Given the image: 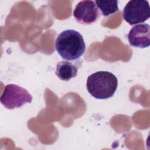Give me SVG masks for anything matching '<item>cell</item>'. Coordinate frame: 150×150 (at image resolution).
I'll return each mask as SVG.
<instances>
[{"instance_id":"6da1fadb","label":"cell","mask_w":150,"mask_h":150,"mask_svg":"<svg viewBox=\"0 0 150 150\" xmlns=\"http://www.w3.org/2000/svg\"><path fill=\"white\" fill-rule=\"evenodd\" d=\"M54 46L58 54L66 60H77L86 50L82 35L73 29H67L59 33L56 39Z\"/></svg>"},{"instance_id":"7a4b0ae2","label":"cell","mask_w":150,"mask_h":150,"mask_svg":"<svg viewBox=\"0 0 150 150\" xmlns=\"http://www.w3.org/2000/svg\"><path fill=\"white\" fill-rule=\"evenodd\" d=\"M118 86L115 76L107 71H98L90 75L87 79L86 88L93 97L104 100L112 97Z\"/></svg>"},{"instance_id":"3957f363","label":"cell","mask_w":150,"mask_h":150,"mask_svg":"<svg viewBox=\"0 0 150 150\" xmlns=\"http://www.w3.org/2000/svg\"><path fill=\"white\" fill-rule=\"evenodd\" d=\"M32 97L23 87L14 84H7L1 97V104L7 109L13 110L32 102Z\"/></svg>"},{"instance_id":"277c9868","label":"cell","mask_w":150,"mask_h":150,"mask_svg":"<svg viewBox=\"0 0 150 150\" xmlns=\"http://www.w3.org/2000/svg\"><path fill=\"white\" fill-rule=\"evenodd\" d=\"M149 17L150 7L147 1H129L123 9V18L131 25L142 23Z\"/></svg>"},{"instance_id":"5b68a950","label":"cell","mask_w":150,"mask_h":150,"mask_svg":"<svg viewBox=\"0 0 150 150\" xmlns=\"http://www.w3.org/2000/svg\"><path fill=\"white\" fill-rule=\"evenodd\" d=\"M73 16L76 20L83 25L96 22L100 16V12L93 1H81L76 6Z\"/></svg>"},{"instance_id":"8992f818","label":"cell","mask_w":150,"mask_h":150,"mask_svg":"<svg viewBox=\"0 0 150 150\" xmlns=\"http://www.w3.org/2000/svg\"><path fill=\"white\" fill-rule=\"evenodd\" d=\"M131 46L138 48H146L150 45V26L141 23L133 26L128 35Z\"/></svg>"},{"instance_id":"52a82bcc","label":"cell","mask_w":150,"mask_h":150,"mask_svg":"<svg viewBox=\"0 0 150 150\" xmlns=\"http://www.w3.org/2000/svg\"><path fill=\"white\" fill-rule=\"evenodd\" d=\"M79 67V64L69 61H61L57 64L55 73L60 80L69 81L77 75Z\"/></svg>"},{"instance_id":"ba28073f","label":"cell","mask_w":150,"mask_h":150,"mask_svg":"<svg viewBox=\"0 0 150 150\" xmlns=\"http://www.w3.org/2000/svg\"><path fill=\"white\" fill-rule=\"evenodd\" d=\"M94 2L104 16H108L118 11V1H95Z\"/></svg>"}]
</instances>
